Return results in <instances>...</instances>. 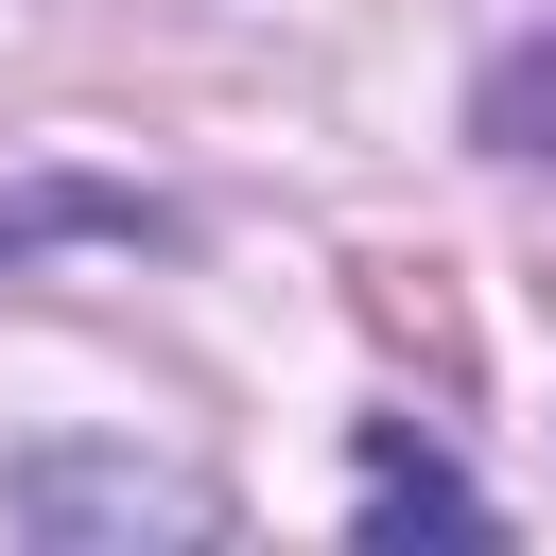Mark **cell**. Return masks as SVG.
<instances>
[{"instance_id": "4", "label": "cell", "mask_w": 556, "mask_h": 556, "mask_svg": "<svg viewBox=\"0 0 556 556\" xmlns=\"http://www.w3.org/2000/svg\"><path fill=\"white\" fill-rule=\"evenodd\" d=\"M469 139H486V156H556V17H521V35L469 70Z\"/></svg>"}, {"instance_id": "1", "label": "cell", "mask_w": 556, "mask_h": 556, "mask_svg": "<svg viewBox=\"0 0 556 556\" xmlns=\"http://www.w3.org/2000/svg\"><path fill=\"white\" fill-rule=\"evenodd\" d=\"M17 539H226V486L156 469V452H17Z\"/></svg>"}, {"instance_id": "3", "label": "cell", "mask_w": 556, "mask_h": 556, "mask_svg": "<svg viewBox=\"0 0 556 556\" xmlns=\"http://www.w3.org/2000/svg\"><path fill=\"white\" fill-rule=\"evenodd\" d=\"M365 539H486V486L417 434H365Z\"/></svg>"}, {"instance_id": "2", "label": "cell", "mask_w": 556, "mask_h": 556, "mask_svg": "<svg viewBox=\"0 0 556 556\" xmlns=\"http://www.w3.org/2000/svg\"><path fill=\"white\" fill-rule=\"evenodd\" d=\"M52 243H174V208H156L139 174H17V191H0V278L52 261Z\"/></svg>"}]
</instances>
